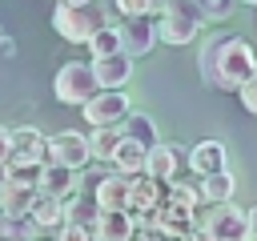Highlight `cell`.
<instances>
[{
  "instance_id": "1",
  "label": "cell",
  "mask_w": 257,
  "mask_h": 241,
  "mask_svg": "<svg viewBox=\"0 0 257 241\" xmlns=\"http://www.w3.org/2000/svg\"><path fill=\"white\" fill-rule=\"evenodd\" d=\"M197 72L209 88L221 92H237L253 72H257V52L245 36L237 32H213L201 52H197Z\"/></svg>"
},
{
  "instance_id": "2",
  "label": "cell",
  "mask_w": 257,
  "mask_h": 241,
  "mask_svg": "<svg viewBox=\"0 0 257 241\" xmlns=\"http://www.w3.org/2000/svg\"><path fill=\"white\" fill-rule=\"evenodd\" d=\"M52 28L72 44H88L100 28H108V8L96 0H60L52 8Z\"/></svg>"
},
{
  "instance_id": "3",
  "label": "cell",
  "mask_w": 257,
  "mask_h": 241,
  "mask_svg": "<svg viewBox=\"0 0 257 241\" xmlns=\"http://www.w3.org/2000/svg\"><path fill=\"white\" fill-rule=\"evenodd\" d=\"M193 229H201L209 241H249L245 233V209L229 205H201L193 209Z\"/></svg>"
},
{
  "instance_id": "4",
  "label": "cell",
  "mask_w": 257,
  "mask_h": 241,
  "mask_svg": "<svg viewBox=\"0 0 257 241\" xmlns=\"http://www.w3.org/2000/svg\"><path fill=\"white\" fill-rule=\"evenodd\" d=\"M197 32H201V16H197L193 0H173L157 16V40H165V44H193Z\"/></svg>"
},
{
  "instance_id": "5",
  "label": "cell",
  "mask_w": 257,
  "mask_h": 241,
  "mask_svg": "<svg viewBox=\"0 0 257 241\" xmlns=\"http://www.w3.org/2000/svg\"><path fill=\"white\" fill-rule=\"evenodd\" d=\"M88 161H92L88 157V141L76 129H64V133H56V137L44 141V165H60L68 173H80Z\"/></svg>"
},
{
  "instance_id": "6",
  "label": "cell",
  "mask_w": 257,
  "mask_h": 241,
  "mask_svg": "<svg viewBox=\"0 0 257 241\" xmlns=\"http://www.w3.org/2000/svg\"><path fill=\"white\" fill-rule=\"evenodd\" d=\"M56 100L60 104H84V100H92L100 88H96V80H92V68L88 64H80V60H68L60 72H56Z\"/></svg>"
},
{
  "instance_id": "7",
  "label": "cell",
  "mask_w": 257,
  "mask_h": 241,
  "mask_svg": "<svg viewBox=\"0 0 257 241\" xmlns=\"http://www.w3.org/2000/svg\"><path fill=\"white\" fill-rule=\"evenodd\" d=\"M80 112H84V120H88L92 129H120V120H124L133 108H128V96H124V92H96L92 100L80 104Z\"/></svg>"
},
{
  "instance_id": "8",
  "label": "cell",
  "mask_w": 257,
  "mask_h": 241,
  "mask_svg": "<svg viewBox=\"0 0 257 241\" xmlns=\"http://www.w3.org/2000/svg\"><path fill=\"white\" fill-rule=\"evenodd\" d=\"M181 157H185V145H157L145 153V177L153 185H173L177 181V169H181Z\"/></svg>"
},
{
  "instance_id": "9",
  "label": "cell",
  "mask_w": 257,
  "mask_h": 241,
  "mask_svg": "<svg viewBox=\"0 0 257 241\" xmlns=\"http://www.w3.org/2000/svg\"><path fill=\"white\" fill-rule=\"evenodd\" d=\"M116 40H120V56H145L157 44V20H124L116 24Z\"/></svg>"
},
{
  "instance_id": "10",
  "label": "cell",
  "mask_w": 257,
  "mask_h": 241,
  "mask_svg": "<svg viewBox=\"0 0 257 241\" xmlns=\"http://www.w3.org/2000/svg\"><path fill=\"white\" fill-rule=\"evenodd\" d=\"M128 181H133V177L104 173V177H96V189H92L88 197L96 201L100 213H128Z\"/></svg>"
},
{
  "instance_id": "11",
  "label": "cell",
  "mask_w": 257,
  "mask_h": 241,
  "mask_svg": "<svg viewBox=\"0 0 257 241\" xmlns=\"http://www.w3.org/2000/svg\"><path fill=\"white\" fill-rule=\"evenodd\" d=\"M8 165H16V169H40L44 165V133L40 129H16L12 133Z\"/></svg>"
},
{
  "instance_id": "12",
  "label": "cell",
  "mask_w": 257,
  "mask_h": 241,
  "mask_svg": "<svg viewBox=\"0 0 257 241\" xmlns=\"http://www.w3.org/2000/svg\"><path fill=\"white\" fill-rule=\"evenodd\" d=\"M92 68V80H96V88L100 92H120V84L133 76V60L128 56H100V60H92L88 64Z\"/></svg>"
},
{
  "instance_id": "13",
  "label": "cell",
  "mask_w": 257,
  "mask_h": 241,
  "mask_svg": "<svg viewBox=\"0 0 257 241\" xmlns=\"http://www.w3.org/2000/svg\"><path fill=\"white\" fill-rule=\"evenodd\" d=\"M185 161H189V169H193V177H217V173H225V145L221 141H201V145H193L189 153H185Z\"/></svg>"
},
{
  "instance_id": "14",
  "label": "cell",
  "mask_w": 257,
  "mask_h": 241,
  "mask_svg": "<svg viewBox=\"0 0 257 241\" xmlns=\"http://www.w3.org/2000/svg\"><path fill=\"white\" fill-rule=\"evenodd\" d=\"M36 189L48 193V197H56V201H72V197L80 193V181H76V173L60 169V165H40V181H36Z\"/></svg>"
},
{
  "instance_id": "15",
  "label": "cell",
  "mask_w": 257,
  "mask_h": 241,
  "mask_svg": "<svg viewBox=\"0 0 257 241\" xmlns=\"http://www.w3.org/2000/svg\"><path fill=\"white\" fill-rule=\"evenodd\" d=\"M28 221H32V229L40 233V229H64V201H56V197H48V193H32V205H28Z\"/></svg>"
},
{
  "instance_id": "16",
  "label": "cell",
  "mask_w": 257,
  "mask_h": 241,
  "mask_svg": "<svg viewBox=\"0 0 257 241\" xmlns=\"http://www.w3.org/2000/svg\"><path fill=\"white\" fill-rule=\"evenodd\" d=\"M120 137H124V141H133V145H141L145 153L161 145V137H157V120H153V116H145V112H128V116L120 120Z\"/></svg>"
},
{
  "instance_id": "17",
  "label": "cell",
  "mask_w": 257,
  "mask_h": 241,
  "mask_svg": "<svg viewBox=\"0 0 257 241\" xmlns=\"http://www.w3.org/2000/svg\"><path fill=\"white\" fill-rule=\"evenodd\" d=\"M189 229H193V213H189V209L161 205V217H157V237H161V241H181Z\"/></svg>"
},
{
  "instance_id": "18",
  "label": "cell",
  "mask_w": 257,
  "mask_h": 241,
  "mask_svg": "<svg viewBox=\"0 0 257 241\" xmlns=\"http://www.w3.org/2000/svg\"><path fill=\"white\" fill-rule=\"evenodd\" d=\"M32 193H36V189H28V185H16V181H4V177H0V217H28Z\"/></svg>"
},
{
  "instance_id": "19",
  "label": "cell",
  "mask_w": 257,
  "mask_h": 241,
  "mask_svg": "<svg viewBox=\"0 0 257 241\" xmlns=\"http://www.w3.org/2000/svg\"><path fill=\"white\" fill-rule=\"evenodd\" d=\"M137 229H133V217L128 213H96V225H92V241H128Z\"/></svg>"
},
{
  "instance_id": "20",
  "label": "cell",
  "mask_w": 257,
  "mask_h": 241,
  "mask_svg": "<svg viewBox=\"0 0 257 241\" xmlns=\"http://www.w3.org/2000/svg\"><path fill=\"white\" fill-rule=\"evenodd\" d=\"M197 193H201V205H229L233 193H237V181H233V173L225 169V173H217V177H205V181L197 185Z\"/></svg>"
},
{
  "instance_id": "21",
  "label": "cell",
  "mask_w": 257,
  "mask_h": 241,
  "mask_svg": "<svg viewBox=\"0 0 257 241\" xmlns=\"http://www.w3.org/2000/svg\"><path fill=\"white\" fill-rule=\"evenodd\" d=\"M161 209V185H153L149 177H133L128 181V213H149Z\"/></svg>"
},
{
  "instance_id": "22",
  "label": "cell",
  "mask_w": 257,
  "mask_h": 241,
  "mask_svg": "<svg viewBox=\"0 0 257 241\" xmlns=\"http://www.w3.org/2000/svg\"><path fill=\"white\" fill-rule=\"evenodd\" d=\"M96 201L88 193H76L72 201H64V225H76V229H92L96 225Z\"/></svg>"
},
{
  "instance_id": "23",
  "label": "cell",
  "mask_w": 257,
  "mask_h": 241,
  "mask_svg": "<svg viewBox=\"0 0 257 241\" xmlns=\"http://www.w3.org/2000/svg\"><path fill=\"white\" fill-rule=\"evenodd\" d=\"M112 169H116L120 177H141V169H145V149L120 137V145H116V153H112Z\"/></svg>"
},
{
  "instance_id": "24",
  "label": "cell",
  "mask_w": 257,
  "mask_h": 241,
  "mask_svg": "<svg viewBox=\"0 0 257 241\" xmlns=\"http://www.w3.org/2000/svg\"><path fill=\"white\" fill-rule=\"evenodd\" d=\"M84 141H88V157L112 161V153L120 145V129H92V137H84Z\"/></svg>"
},
{
  "instance_id": "25",
  "label": "cell",
  "mask_w": 257,
  "mask_h": 241,
  "mask_svg": "<svg viewBox=\"0 0 257 241\" xmlns=\"http://www.w3.org/2000/svg\"><path fill=\"white\" fill-rule=\"evenodd\" d=\"M0 241H36L28 217H0Z\"/></svg>"
},
{
  "instance_id": "26",
  "label": "cell",
  "mask_w": 257,
  "mask_h": 241,
  "mask_svg": "<svg viewBox=\"0 0 257 241\" xmlns=\"http://www.w3.org/2000/svg\"><path fill=\"white\" fill-rule=\"evenodd\" d=\"M169 205H177V209H201V193H197V185L193 181H173V189H169Z\"/></svg>"
},
{
  "instance_id": "27",
  "label": "cell",
  "mask_w": 257,
  "mask_h": 241,
  "mask_svg": "<svg viewBox=\"0 0 257 241\" xmlns=\"http://www.w3.org/2000/svg\"><path fill=\"white\" fill-rule=\"evenodd\" d=\"M88 52H92V60H100V56H116V52H120L116 28H112V24H108V28H100V32L88 40Z\"/></svg>"
},
{
  "instance_id": "28",
  "label": "cell",
  "mask_w": 257,
  "mask_h": 241,
  "mask_svg": "<svg viewBox=\"0 0 257 241\" xmlns=\"http://www.w3.org/2000/svg\"><path fill=\"white\" fill-rule=\"evenodd\" d=\"M229 12H233V4H229V0H205V4H197L201 24H205V20H225Z\"/></svg>"
},
{
  "instance_id": "29",
  "label": "cell",
  "mask_w": 257,
  "mask_h": 241,
  "mask_svg": "<svg viewBox=\"0 0 257 241\" xmlns=\"http://www.w3.org/2000/svg\"><path fill=\"white\" fill-rule=\"evenodd\" d=\"M237 92H241V104H245V112H253V116H257V72H253V76H249V80H245Z\"/></svg>"
},
{
  "instance_id": "30",
  "label": "cell",
  "mask_w": 257,
  "mask_h": 241,
  "mask_svg": "<svg viewBox=\"0 0 257 241\" xmlns=\"http://www.w3.org/2000/svg\"><path fill=\"white\" fill-rule=\"evenodd\" d=\"M56 241H92V229H76V225H64Z\"/></svg>"
},
{
  "instance_id": "31",
  "label": "cell",
  "mask_w": 257,
  "mask_h": 241,
  "mask_svg": "<svg viewBox=\"0 0 257 241\" xmlns=\"http://www.w3.org/2000/svg\"><path fill=\"white\" fill-rule=\"evenodd\" d=\"M8 153H12V129L0 125V169L8 165Z\"/></svg>"
},
{
  "instance_id": "32",
  "label": "cell",
  "mask_w": 257,
  "mask_h": 241,
  "mask_svg": "<svg viewBox=\"0 0 257 241\" xmlns=\"http://www.w3.org/2000/svg\"><path fill=\"white\" fill-rule=\"evenodd\" d=\"M245 233H249V241H257V205L245 209Z\"/></svg>"
},
{
  "instance_id": "33",
  "label": "cell",
  "mask_w": 257,
  "mask_h": 241,
  "mask_svg": "<svg viewBox=\"0 0 257 241\" xmlns=\"http://www.w3.org/2000/svg\"><path fill=\"white\" fill-rule=\"evenodd\" d=\"M181 241H209V237H205V233H201V229H189V233H185V237H181Z\"/></svg>"
},
{
  "instance_id": "34",
  "label": "cell",
  "mask_w": 257,
  "mask_h": 241,
  "mask_svg": "<svg viewBox=\"0 0 257 241\" xmlns=\"http://www.w3.org/2000/svg\"><path fill=\"white\" fill-rule=\"evenodd\" d=\"M128 241H161V237H157V233H133Z\"/></svg>"
}]
</instances>
